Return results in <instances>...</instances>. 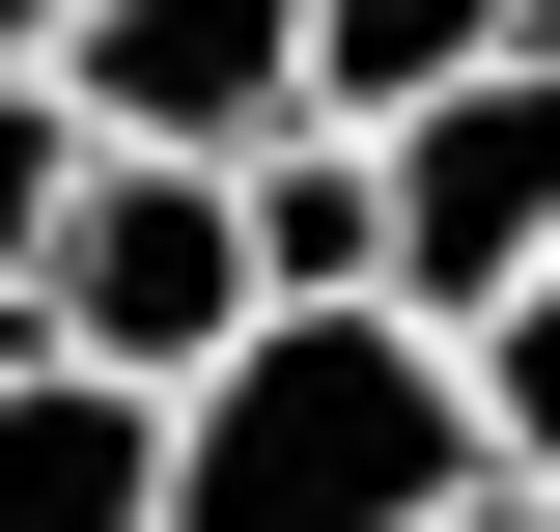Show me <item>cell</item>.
I'll return each instance as SVG.
<instances>
[{"instance_id": "cell-11", "label": "cell", "mask_w": 560, "mask_h": 532, "mask_svg": "<svg viewBox=\"0 0 560 532\" xmlns=\"http://www.w3.org/2000/svg\"><path fill=\"white\" fill-rule=\"evenodd\" d=\"M448 532H560V505H448Z\"/></svg>"}, {"instance_id": "cell-7", "label": "cell", "mask_w": 560, "mask_h": 532, "mask_svg": "<svg viewBox=\"0 0 560 532\" xmlns=\"http://www.w3.org/2000/svg\"><path fill=\"white\" fill-rule=\"evenodd\" d=\"M253 309H393V169L364 140H280L253 169Z\"/></svg>"}, {"instance_id": "cell-3", "label": "cell", "mask_w": 560, "mask_h": 532, "mask_svg": "<svg viewBox=\"0 0 560 532\" xmlns=\"http://www.w3.org/2000/svg\"><path fill=\"white\" fill-rule=\"evenodd\" d=\"M364 169H393V309L477 365V336L560 280V28H533L504 84H448L420 140H364Z\"/></svg>"}, {"instance_id": "cell-4", "label": "cell", "mask_w": 560, "mask_h": 532, "mask_svg": "<svg viewBox=\"0 0 560 532\" xmlns=\"http://www.w3.org/2000/svg\"><path fill=\"white\" fill-rule=\"evenodd\" d=\"M57 113H84V169H224L253 197L280 140H308V0H84Z\"/></svg>"}, {"instance_id": "cell-5", "label": "cell", "mask_w": 560, "mask_h": 532, "mask_svg": "<svg viewBox=\"0 0 560 532\" xmlns=\"http://www.w3.org/2000/svg\"><path fill=\"white\" fill-rule=\"evenodd\" d=\"M0 532H168V393H84L0 336Z\"/></svg>"}, {"instance_id": "cell-6", "label": "cell", "mask_w": 560, "mask_h": 532, "mask_svg": "<svg viewBox=\"0 0 560 532\" xmlns=\"http://www.w3.org/2000/svg\"><path fill=\"white\" fill-rule=\"evenodd\" d=\"M504 57H533V0H308V140H420Z\"/></svg>"}, {"instance_id": "cell-2", "label": "cell", "mask_w": 560, "mask_h": 532, "mask_svg": "<svg viewBox=\"0 0 560 532\" xmlns=\"http://www.w3.org/2000/svg\"><path fill=\"white\" fill-rule=\"evenodd\" d=\"M28 365H84V393H197L224 336H280L253 309V197H224V169H84L57 197V280H28Z\"/></svg>"}, {"instance_id": "cell-1", "label": "cell", "mask_w": 560, "mask_h": 532, "mask_svg": "<svg viewBox=\"0 0 560 532\" xmlns=\"http://www.w3.org/2000/svg\"><path fill=\"white\" fill-rule=\"evenodd\" d=\"M448 505H504V449L420 309H280L168 393V532H448Z\"/></svg>"}, {"instance_id": "cell-8", "label": "cell", "mask_w": 560, "mask_h": 532, "mask_svg": "<svg viewBox=\"0 0 560 532\" xmlns=\"http://www.w3.org/2000/svg\"><path fill=\"white\" fill-rule=\"evenodd\" d=\"M477 449H504V505H560V280L477 336Z\"/></svg>"}, {"instance_id": "cell-10", "label": "cell", "mask_w": 560, "mask_h": 532, "mask_svg": "<svg viewBox=\"0 0 560 532\" xmlns=\"http://www.w3.org/2000/svg\"><path fill=\"white\" fill-rule=\"evenodd\" d=\"M57 28H84V0H0V84H57Z\"/></svg>"}, {"instance_id": "cell-9", "label": "cell", "mask_w": 560, "mask_h": 532, "mask_svg": "<svg viewBox=\"0 0 560 532\" xmlns=\"http://www.w3.org/2000/svg\"><path fill=\"white\" fill-rule=\"evenodd\" d=\"M57 197H84V113H57V84H0V309L57 280Z\"/></svg>"}, {"instance_id": "cell-12", "label": "cell", "mask_w": 560, "mask_h": 532, "mask_svg": "<svg viewBox=\"0 0 560 532\" xmlns=\"http://www.w3.org/2000/svg\"><path fill=\"white\" fill-rule=\"evenodd\" d=\"M533 28H560V0H533Z\"/></svg>"}]
</instances>
